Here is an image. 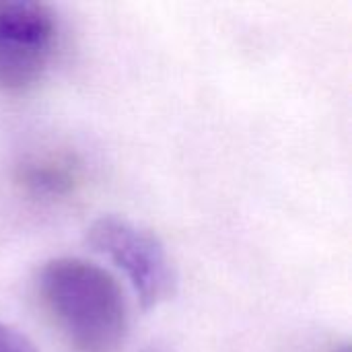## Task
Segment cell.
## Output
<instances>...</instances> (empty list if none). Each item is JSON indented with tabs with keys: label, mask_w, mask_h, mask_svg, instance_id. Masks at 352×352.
<instances>
[{
	"label": "cell",
	"mask_w": 352,
	"mask_h": 352,
	"mask_svg": "<svg viewBox=\"0 0 352 352\" xmlns=\"http://www.w3.org/2000/svg\"><path fill=\"white\" fill-rule=\"evenodd\" d=\"M35 297L70 352H118L130 314L116 278L80 258L47 260L35 274Z\"/></svg>",
	"instance_id": "obj_1"
},
{
	"label": "cell",
	"mask_w": 352,
	"mask_h": 352,
	"mask_svg": "<svg viewBox=\"0 0 352 352\" xmlns=\"http://www.w3.org/2000/svg\"><path fill=\"white\" fill-rule=\"evenodd\" d=\"M89 243L126 274L144 309H155L173 297L177 285L173 262L148 229L107 214L89 227Z\"/></svg>",
	"instance_id": "obj_2"
},
{
	"label": "cell",
	"mask_w": 352,
	"mask_h": 352,
	"mask_svg": "<svg viewBox=\"0 0 352 352\" xmlns=\"http://www.w3.org/2000/svg\"><path fill=\"white\" fill-rule=\"evenodd\" d=\"M58 45V19L43 2H0V89L25 93L50 70Z\"/></svg>",
	"instance_id": "obj_3"
},
{
	"label": "cell",
	"mask_w": 352,
	"mask_h": 352,
	"mask_svg": "<svg viewBox=\"0 0 352 352\" xmlns=\"http://www.w3.org/2000/svg\"><path fill=\"white\" fill-rule=\"evenodd\" d=\"M19 182L33 196L60 198L74 190V184L78 182V171L70 159L39 157L21 165Z\"/></svg>",
	"instance_id": "obj_4"
},
{
	"label": "cell",
	"mask_w": 352,
	"mask_h": 352,
	"mask_svg": "<svg viewBox=\"0 0 352 352\" xmlns=\"http://www.w3.org/2000/svg\"><path fill=\"white\" fill-rule=\"evenodd\" d=\"M0 352H37L35 346L14 328L0 324Z\"/></svg>",
	"instance_id": "obj_5"
},
{
	"label": "cell",
	"mask_w": 352,
	"mask_h": 352,
	"mask_svg": "<svg viewBox=\"0 0 352 352\" xmlns=\"http://www.w3.org/2000/svg\"><path fill=\"white\" fill-rule=\"evenodd\" d=\"M144 352H169L167 349H163V346H151V349H146Z\"/></svg>",
	"instance_id": "obj_6"
}]
</instances>
